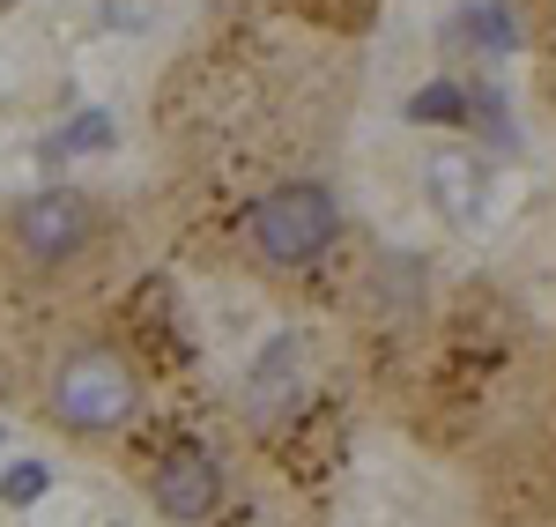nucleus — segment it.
Returning <instances> with one entry per match:
<instances>
[{
	"mask_svg": "<svg viewBox=\"0 0 556 527\" xmlns=\"http://www.w3.org/2000/svg\"><path fill=\"white\" fill-rule=\"evenodd\" d=\"M45 490H52V468H45V461H15V468H0V498H8V505H38Z\"/></svg>",
	"mask_w": 556,
	"mask_h": 527,
	"instance_id": "9d476101",
	"label": "nucleus"
},
{
	"mask_svg": "<svg viewBox=\"0 0 556 527\" xmlns=\"http://www.w3.org/2000/svg\"><path fill=\"white\" fill-rule=\"evenodd\" d=\"M134 416H141V372L112 342H83L60 356L45 387V424H60L67 439H112Z\"/></svg>",
	"mask_w": 556,
	"mask_h": 527,
	"instance_id": "f03ea898",
	"label": "nucleus"
},
{
	"mask_svg": "<svg viewBox=\"0 0 556 527\" xmlns=\"http://www.w3.org/2000/svg\"><path fill=\"white\" fill-rule=\"evenodd\" d=\"M304 379H312V356H304V342H298V335H275V342L253 356V372H245V409H253V424L290 416V409L304 401Z\"/></svg>",
	"mask_w": 556,
	"mask_h": 527,
	"instance_id": "39448f33",
	"label": "nucleus"
},
{
	"mask_svg": "<svg viewBox=\"0 0 556 527\" xmlns=\"http://www.w3.org/2000/svg\"><path fill=\"white\" fill-rule=\"evenodd\" d=\"M408 120H416V127H460V120H468V89L460 83H424L408 97Z\"/></svg>",
	"mask_w": 556,
	"mask_h": 527,
	"instance_id": "1a4fd4ad",
	"label": "nucleus"
},
{
	"mask_svg": "<svg viewBox=\"0 0 556 527\" xmlns=\"http://www.w3.org/2000/svg\"><path fill=\"white\" fill-rule=\"evenodd\" d=\"M149 505L164 513L172 527H208L223 513V461L208 446L178 439L156 468H149Z\"/></svg>",
	"mask_w": 556,
	"mask_h": 527,
	"instance_id": "20e7f679",
	"label": "nucleus"
},
{
	"mask_svg": "<svg viewBox=\"0 0 556 527\" xmlns=\"http://www.w3.org/2000/svg\"><path fill=\"white\" fill-rule=\"evenodd\" d=\"M97 238H104V209L89 201L83 186H45V193H30V201H15V216H8L15 261L38 267V275L75 267Z\"/></svg>",
	"mask_w": 556,
	"mask_h": 527,
	"instance_id": "7ed1b4c3",
	"label": "nucleus"
},
{
	"mask_svg": "<svg viewBox=\"0 0 556 527\" xmlns=\"http://www.w3.org/2000/svg\"><path fill=\"white\" fill-rule=\"evenodd\" d=\"M424 193L438 201L445 223L468 230V223L490 209V172H482V156H468V149H438V156L424 164Z\"/></svg>",
	"mask_w": 556,
	"mask_h": 527,
	"instance_id": "423d86ee",
	"label": "nucleus"
},
{
	"mask_svg": "<svg viewBox=\"0 0 556 527\" xmlns=\"http://www.w3.org/2000/svg\"><path fill=\"white\" fill-rule=\"evenodd\" d=\"M453 38H475L490 60H505V52H519V23L497 8V0H475V8L453 15Z\"/></svg>",
	"mask_w": 556,
	"mask_h": 527,
	"instance_id": "0eeeda50",
	"label": "nucleus"
},
{
	"mask_svg": "<svg viewBox=\"0 0 556 527\" xmlns=\"http://www.w3.org/2000/svg\"><path fill=\"white\" fill-rule=\"evenodd\" d=\"M112 134H119V127H112V112L89 104V112H75L67 127L45 141V156H52V164H67V156H97V149H112Z\"/></svg>",
	"mask_w": 556,
	"mask_h": 527,
	"instance_id": "6e6552de",
	"label": "nucleus"
},
{
	"mask_svg": "<svg viewBox=\"0 0 556 527\" xmlns=\"http://www.w3.org/2000/svg\"><path fill=\"white\" fill-rule=\"evenodd\" d=\"M334 238H342V209H334V193L319 178L267 186L260 201H245V216H238V246L260 267H275V275H298V267L327 261Z\"/></svg>",
	"mask_w": 556,
	"mask_h": 527,
	"instance_id": "f257e3e1",
	"label": "nucleus"
}]
</instances>
